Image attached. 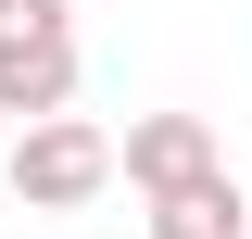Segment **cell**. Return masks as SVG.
I'll return each mask as SVG.
<instances>
[{
  "mask_svg": "<svg viewBox=\"0 0 252 239\" xmlns=\"http://www.w3.org/2000/svg\"><path fill=\"white\" fill-rule=\"evenodd\" d=\"M101 189H114V139H101L89 114H51V126H26V139H13V202L76 214V202H101Z\"/></svg>",
  "mask_w": 252,
  "mask_h": 239,
  "instance_id": "1",
  "label": "cell"
},
{
  "mask_svg": "<svg viewBox=\"0 0 252 239\" xmlns=\"http://www.w3.org/2000/svg\"><path fill=\"white\" fill-rule=\"evenodd\" d=\"M114 177L152 189V202H177V189L227 177V164H215V126H202V114H139V126L114 139Z\"/></svg>",
  "mask_w": 252,
  "mask_h": 239,
  "instance_id": "2",
  "label": "cell"
},
{
  "mask_svg": "<svg viewBox=\"0 0 252 239\" xmlns=\"http://www.w3.org/2000/svg\"><path fill=\"white\" fill-rule=\"evenodd\" d=\"M63 101H76V38H0V114L51 126Z\"/></svg>",
  "mask_w": 252,
  "mask_h": 239,
  "instance_id": "3",
  "label": "cell"
},
{
  "mask_svg": "<svg viewBox=\"0 0 252 239\" xmlns=\"http://www.w3.org/2000/svg\"><path fill=\"white\" fill-rule=\"evenodd\" d=\"M152 239H252L240 227V177H202L177 202H152Z\"/></svg>",
  "mask_w": 252,
  "mask_h": 239,
  "instance_id": "4",
  "label": "cell"
},
{
  "mask_svg": "<svg viewBox=\"0 0 252 239\" xmlns=\"http://www.w3.org/2000/svg\"><path fill=\"white\" fill-rule=\"evenodd\" d=\"M0 38H63V0H0Z\"/></svg>",
  "mask_w": 252,
  "mask_h": 239,
  "instance_id": "5",
  "label": "cell"
}]
</instances>
